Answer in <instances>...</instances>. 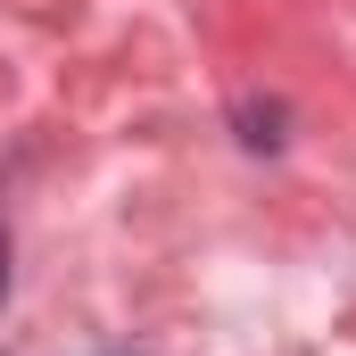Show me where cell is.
<instances>
[{
    "label": "cell",
    "mask_w": 356,
    "mask_h": 356,
    "mask_svg": "<svg viewBox=\"0 0 356 356\" xmlns=\"http://www.w3.org/2000/svg\"><path fill=\"white\" fill-rule=\"evenodd\" d=\"M0 290H8V249H0Z\"/></svg>",
    "instance_id": "2"
},
{
    "label": "cell",
    "mask_w": 356,
    "mask_h": 356,
    "mask_svg": "<svg viewBox=\"0 0 356 356\" xmlns=\"http://www.w3.org/2000/svg\"><path fill=\"white\" fill-rule=\"evenodd\" d=\"M241 141L249 149H282V108H241Z\"/></svg>",
    "instance_id": "1"
}]
</instances>
